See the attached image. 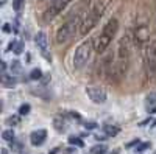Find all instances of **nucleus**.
Returning <instances> with one entry per match:
<instances>
[{"mask_svg": "<svg viewBox=\"0 0 156 154\" xmlns=\"http://www.w3.org/2000/svg\"><path fill=\"white\" fill-rule=\"evenodd\" d=\"M42 76V72H41V69H33L31 72H30V80H33V81H37L39 78Z\"/></svg>", "mask_w": 156, "mask_h": 154, "instance_id": "19", "label": "nucleus"}, {"mask_svg": "<svg viewBox=\"0 0 156 154\" xmlns=\"http://www.w3.org/2000/svg\"><path fill=\"white\" fill-rule=\"evenodd\" d=\"M2 154H8V151H6V149L3 148V149H2Z\"/></svg>", "mask_w": 156, "mask_h": 154, "instance_id": "29", "label": "nucleus"}, {"mask_svg": "<svg viewBox=\"0 0 156 154\" xmlns=\"http://www.w3.org/2000/svg\"><path fill=\"white\" fill-rule=\"evenodd\" d=\"M84 128L86 129H94V128H97L95 123H84Z\"/></svg>", "mask_w": 156, "mask_h": 154, "instance_id": "26", "label": "nucleus"}, {"mask_svg": "<svg viewBox=\"0 0 156 154\" xmlns=\"http://www.w3.org/2000/svg\"><path fill=\"white\" fill-rule=\"evenodd\" d=\"M9 50H12L16 55H20L23 51V44L19 42V41H11L9 42Z\"/></svg>", "mask_w": 156, "mask_h": 154, "instance_id": "15", "label": "nucleus"}, {"mask_svg": "<svg viewBox=\"0 0 156 154\" xmlns=\"http://www.w3.org/2000/svg\"><path fill=\"white\" fill-rule=\"evenodd\" d=\"M22 8H23V0H12V9L19 12Z\"/></svg>", "mask_w": 156, "mask_h": 154, "instance_id": "22", "label": "nucleus"}, {"mask_svg": "<svg viewBox=\"0 0 156 154\" xmlns=\"http://www.w3.org/2000/svg\"><path fill=\"white\" fill-rule=\"evenodd\" d=\"M30 111H31V106L28 104V103H23V104H20V108H19L20 115H28Z\"/></svg>", "mask_w": 156, "mask_h": 154, "instance_id": "20", "label": "nucleus"}, {"mask_svg": "<svg viewBox=\"0 0 156 154\" xmlns=\"http://www.w3.org/2000/svg\"><path fill=\"white\" fill-rule=\"evenodd\" d=\"M3 31H5V33H9V31H11V27H9L8 23H5V25H3Z\"/></svg>", "mask_w": 156, "mask_h": 154, "instance_id": "27", "label": "nucleus"}, {"mask_svg": "<svg viewBox=\"0 0 156 154\" xmlns=\"http://www.w3.org/2000/svg\"><path fill=\"white\" fill-rule=\"evenodd\" d=\"M92 48H94V44L90 41H84L76 47L73 53V59H72V66L75 70H80L86 66V62L90 58V53H92Z\"/></svg>", "mask_w": 156, "mask_h": 154, "instance_id": "4", "label": "nucleus"}, {"mask_svg": "<svg viewBox=\"0 0 156 154\" xmlns=\"http://www.w3.org/2000/svg\"><path fill=\"white\" fill-rule=\"evenodd\" d=\"M69 143H70V145H76V146H80V148H83V146H84L83 140H81L80 137H75V135L69 137Z\"/></svg>", "mask_w": 156, "mask_h": 154, "instance_id": "18", "label": "nucleus"}, {"mask_svg": "<svg viewBox=\"0 0 156 154\" xmlns=\"http://www.w3.org/2000/svg\"><path fill=\"white\" fill-rule=\"evenodd\" d=\"M106 152H108V146L103 145V143L95 145L92 149H90V154H106Z\"/></svg>", "mask_w": 156, "mask_h": 154, "instance_id": "16", "label": "nucleus"}, {"mask_svg": "<svg viewBox=\"0 0 156 154\" xmlns=\"http://www.w3.org/2000/svg\"><path fill=\"white\" fill-rule=\"evenodd\" d=\"M117 31H119V20H117V19H109L106 22V25L103 27L101 33L98 34V37L95 39L94 50L97 51V53H103V51H106V48L111 45L112 39L115 37Z\"/></svg>", "mask_w": 156, "mask_h": 154, "instance_id": "2", "label": "nucleus"}, {"mask_svg": "<svg viewBox=\"0 0 156 154\" xmlns=\"http://www.w3.org/2000/svg\"><path fill=\"white\" fill-rule=\"evenodd\" d=\"M34 41H36V45L39 47V50L42 51V55L50 61V55L47 53V47H48V39H47V34L44 31H39L34 37Z\"/></svg>", "mask_w": 156, "mask_h": 154, "instance_id": "9", "label": "nucleus"}, {"mask_svg": "<svg viewBox=\"0 0 156 154\" xmlns=\"http://www.w3.org/2000/svg\"><path fill=\"white\" fill-rule=\"evenodd\" d=\"M154 103H156V92H151V94H148L147 98H145V104H147V106H153Z\"/></svg>", "mask_w": 156, "mask_h": 154, "instance_id": "21", "label": "nucleus"}, {"mask_svg": "<svg viewBox=\"0 0 156 154\" xmlns=\"http://www.w3.org/2000/svg\"><path fill=\"white\" fill-rule=\"evenodd\" d=\"M53 128H55L58 132H64L69 128V121L64 118V117H56L53 120Z\"/></svg>", "mask_w": 156, "mask_h": 154, "instance_id": "12", "label": "nucleus"}, {"mask_svg": "<svg viewBox=\"0 0 156 154\" xmlns=\"http://www.w3.org/2000/svg\"><path fill=\"white\" fill-rule=\"evenodd\" d=\"M134 36H136V42H140L142 44V42L148 41V28L147 27H137Z\"/></svg>", "mask_w": 156, "mask_h": 154, "instance_id": "11", "label": "nucleus"}, {"mask_svg": "<svg viewBox=\"0 0 156 154\" xmlns=\"http://www.w3.org/2000/svg\"><path fill=\"white\" fill-rule=\"evenodd\" d=\"M103 132H105V135H108V137H115L120 132V128L115 126V125H105L103 126Z\"/></svg>", "mask_w": 156, "mask_h": 154, "instance_id": "13", "label": "nucleus"}, {"mask_svg": "<svg viewBox=\"0 0 156 154\" xmlns=\"http://www.w3.org/2000/svg\"><path fill=\"white\" fill-rule=\"evenodd\" d=\"M2 139L6 140V142H12V140H14V131L12 129H5L3 134H2Z\"/></svg>", "mask_w": 156, "mask_h": 154, "instance_id": "17", "label": "nucleus"}, {"mask_svg": "<svg viewBox=\"0 0 156 154\" xmlns=\"http://www.w3.org/2000/svg\"><path fill=\"white\" fill-rule=\"evenodd\" d=\"M150 145H151V143H142L140 146H137V151H144V149L150 148Z\"/></svg>", "mask_w": 156, "mask_h": 154, "instance_id": "25", "label": "nucleus"}, {"mask_svg": "<svg viewBox=\"0 0 156 154\" xmlns=\"http://www.w3.org/2000/svg\"><path fill=\"white\" fill-rule=\"evenodd\" d=\"M128 61H129V39H128V36L126 37L123 36L119 42V48H117L115 62L108 70L111 80L120 81L123 78L125 73H126V69H128Z\"/></svg>", "mask_w": 156, "mask_h": 154, "instance_id": "1", "label": "nucleus"}, {"mask_svg": "<svg viewBox=\"0 0 156 154\" xmlns=\"http://www.w3.org/2000/svg\"><path fill=\"white\" fill-rule=\"evenodd\" d=\"M147 67H148V72L156 75V41L148 44V48H147Z\"/></svg>", "mask_w": 156, "mask_h": 154, "instance_id": "8", "label": "nucleus"}, {"mask_svg": "<svg viewBox=\"0 0 156 154\" xmlns=\"http://www.w3.org/2000/svg\"><path fill=\"white\" fill-rule=\"evenodd\" d=\"M101 14H103V5L97 3V5H94L92 8H90V11L87 12L86 17H84V19L81 20V23H80V30H78V31H80V34H81V36L87 34V33L98 23Z\"/></svg>", "mask_w": 156, "mask_h": 154, "instance_id": "5", "label": "nucleus"}, {"mask_svg": "<svg viewBox=\"0 0 156 154\" xmlns=\"http://www.w3.org/2000/svg\"><path fill=\"white\" fill-rule=\"evenodd\" d=\"M2 83H3V87H6V89H12V87H16L17 80L14 78V76H8V75L3 73V76H2Z\"/></svg>", "mask_w": 156, "mask_h": 154, "instance_id": "14", "label": "nucleus"}, {"mask_svg": "<svg viewBox=\"0 0 156 154\" xmlns=\"http://www.w3.org/2000/svg\"><path fill=\"white\" fill-rule=\"evenodd\" d=\"M17 123H19V118L17 117H8L6 118V125H12V126H14Z\"/></svg>", "mask_w": 156, "mask_h": 154, "instance_id": "24", "label": "nucleus"}, {"mask_svg": "<svg viewBox=\"0 0 156 154\" xmlns=\"http://www.w3.org/2000/svg\"><path fill=\"white\" fill-rule=\"evenodd\" d=\"M20 64H19V61H12V64H11V70L14 72V73H19L20 72Z\"/></svg>", "mask_w": 156, "mask_h": 154, "instance_id": "23", "label": "nucleus"}, {"mask_svg": "<svg viewBox=\"0 0 156 154\" xmlns=\"http://www.w3.org/2000/svg\"><path fill=\"white\" fill-rule=\"evenodd\" d=\"M86 95L89 97V100L92 101V103H95V104H103V103L106 101V98H108L105 89L97 87V86L86 87Z\"/></svg>", "mask_w": 156, "mask_h": 154, "instance_id": "7", "label": "nucleus"}, {"mask_svg": "<svg viewBox=\"0 0 156 154\" xmlns=\"http://www.w3.org/2000/svg\"><path fill=\"white\" fill-rule=\"evenodd\" d=\"M67 5H69V2H66V0H53V2L48 5V8L44 11L42 20H44V22H51L56 16L61 14L62 9L66 8Z\"/></svg>", "mask_w": 156, "mask_h": 154, "instance_id": "6", "label": "nucleus"}, {"mask_svg": "<svg viewBox=\"0 0 156 154\" xmlns=\"http://www.w3.org/2000/svg\"><path fill=\"white\" fill-rule=\"evenodd\" d=\"M78 23H80V19L73 17V19H69L67 22H64L58 28V31H56V42L59 45H64V44H67V42H70L73 39L76 30H80Z\"/></svg>", "mask_w": 156, "mask_h": 154, "instance_id": "3", "label": "nucleus"}, {"mask_svg": "<svg viewBox=\"0 0 156 154\" xmlns=\"http://www.w3.org/2000/svg\"><path fill=\"white\" fill-rule=\"evenodd\" d=\"M47 139V131L45 129H37V131H33L31 135H30V142L31 145L34 146H41Z\"/></svg>", "mask_w": 156, "mask_h": 154, "instance_id": "10", "label": "nucleus"}, {"mask_svg": "<svg viewBox=\"0 0 156 154\" xmlns=\"http://www.w3.org/2000/svg\"><path fill=\"white\" fill-rule=\"evenodd\" d=\"M148 112H151V114H156V106H153V108H148Z\"/></svg>", "mask_w": 156, "mask_h": 154, "instance_id": "28", "label": "nucleus"}]
</instances>
